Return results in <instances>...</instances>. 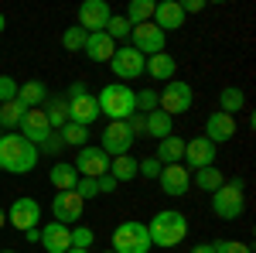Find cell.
Returning a JSON list of instances; mask_svg holds the SVG:
<instances>
[{"label": "cell", "instance_id": "obj_1", "mask_svg": "<svg viewBox=\"0 0 256 253\" xmlns=\"http://www.w3.org/2000/svg\"><path fill=\"white\" fill-rule=\"evenodd\" d=\"M38 164V147L31 140L14 130V134H0V168L7 175H28Z\"/></svg>", "mask_w": 256, "mask_h": 253}, {"label": "cell", "instance_id": "obj_2", "mask_svg": "<svg viewBox=\"0 0 256 253\" xmlns=\"http://www.w3.org/2000/svg\"><path fill=\"white\" fill-rule=\"evenodd\" d=\"M147 226V236H150V246H178L184 236H188V219L174 209H164V212H154Z\"/></svg>", "mask_w": 256, "mask_h": 253}, {"label": "cell", "instance_id": "obj_3", "mask_svg": "<svg viewBox=\"0 0 256 253\" xmlns=\"http://www.w3.org/2000/svg\"><path fill=\"white\" fill-rule=\"evenodd\" d=\"M96 103H99V113L110 117V123H113V120L126 123V120L137 113V93H134L130 86H123V82H110L96 96Z\"/></svg>", "mask_w": 256, "mask_h": 253}, {"label": "cell", "instance_id": "obj_4", "mask_svg": "<svg viewBox=\"0 0 256 253\" xmlns=\"http://www.w3.org/2000/svg\"><path fill=\"white\" fill-rule=\"evenodd\" d=\"M246 209V192H242V181H226L222 188L212 192V212L218 219H226V222H232L239 219Z\"/></svg>", "mask_w": 256, "mask_h": 253}, {"label": "cell", "instance_id": "obj_5", "mask_svg": "<svg viewBox=\"0 0 256 253\" xmlns=\"http://www.w3.org/2000/svg\"><path fill=\"white\" fill-rule=\"evenodd\" d=\"M113 253H150V236L144 222H120L113 229Z\"/></svg>", "mask_w": 256, "mask_h": 253}, {"label": "cell", "instance_id": "obj_6", "mask_svg": "<svg viewBox=\"0 0 256 253\" xmlns=\"http://www.w3.org/2000/svg\"><path fill=\"white\" fill-rule=\"evenodd\" d=\"M192 103H195V89H192L188 82H178V79H171V82L164 86V93H158V110H164L171 120H174L178 113H188Z\"/></svg>", "mask_w": 256, "mask_h": 253}, {"label": "cell", "instance_id": "obj_7", "mask_svg": "<svg viewBox=\"0 0 256 253\" xmlns=\"http://www.w3.org/2000/svg\"><path fill=\"white\" fill-rule=\"evenodd\" d=\"M164 41H168V35L160 31L154 21L130 28V48H137L144 59H150V55H160V52H164Z\"/></svg>", "mask_w": 256, "mask_h": 253}, {"label": "cell", "instance_id": "obj_8", "mask_svg": "<svg viewBox=\"0 0 256 253\" xmlns=\"http://www.w3.org/2000/svg\"><path fill=\"white\" fill-rule=\"evenodd\" d=\"M134 140H137V137L130 134V127H126V123H120V120H113V123H106V130H102V137H99V151H102L106 157L130 154Z\"/></svg>", "mask_w": 256, "mask_h": 253}, {"label": "cell", "instance_id": "obj_9", "mask_svg": "<svg viewBox=\"0 0 256 253\" xmlns=\"http://www.w3.org/2000/svg\"><path fill=\"white\" fill-rule=\"evenodd\" d=\"M144 55H140L137 48H130V45H123V48H116L113 52V59H110V69H113V76L116 79H140L144 76Z\"/></svg>", "mask_w": 256, "mask_h": 253}, {"label": "cell", "instance_id": "obj_10", "mask_svg": "<svg viewBox=\"0 0 256 253\" xmlns=\"http://www.w3.org/2000/svg\"><path fill=\"white\" fill-rule=\"evenodd\" d=\"M72 168L79 171V178H102V175H110V157L102 154L99 147H89L86 144V147H79Z\"/></svg>", "mask_w": 256, "mask_h": 253}, {"label": "cell", "instance_id": "obj_11", "mask_svg": "<svg viewBox=\"0 0 256 253\" xmlns=\"http://www.w3.org/2000/svg\"><path fill=\"white\" fill-rule=\"evenodd\" d=\"M18 127H20V137L31 140L34 147L52 137V123H48V117H44V106H38V110H24V117H20Z\"/></svg>", "mask_w": 256, "mask_h": 253}, {"label": "cell", "instance_id": "obj_12", "mask_svg": "<svg viewBox=\"0 0 256 253\" xmlns=\"http://www.w3.org/2000/svg\"><path fill=\"white\" fill-rule=\"evenodd\" d=\"M110 18H113V11H110L106 0H86V4L79 7V28L86 31V35L102 31V28L110 24Z\"/></svg>", "mask_w": 256, "mask_h": 253}, {"label": "cell", "instance_id": "obj_13", "mask_svg": "<svg viewBox=\"0 0 256 253\" xmlns=\"http://www.w3.org/2000/svg\"><path fill=\"white\" fill-rule=\"evenodd\" d=\"M158 181H160V188H164V195L181 198V195H188V188H192V171L184 164H164Z\"/></svg>", "mask_w": 256, "mask_h": 253}, {"label": "cell", "instance_id": "obj_14", "mask_svg": "<svg viewBox=\"0 0 256 253\" xmlns=\"http://www.w3.org/2000/svg\"><path fill=\"white\" fill-rule=\"evenodd\" d=\"M38 219H41V205L34 202V198H18V202L7 209V222H10L14 229H20V233L34 229Z\"/></svg>", "mask_w": 256, "mask_h": 253}, {"label": "cell", "instance_id": "obj_15", "mask_svg": "<svg viewBox=\"0 0 256 253\" xmlns=\"http://www.w3.org/2000/svg\"><path fill=\"white\" fill-rule=\"evenodd\" d=\"M212 161H216V144H212V140L195 137V140L184 144V168H188V171H202V168H208Z\"/></svg>", "mask_w": 256, "mask_h": 253}, {"label": "cell", "instance_id": "obj_16", "mask_svg": "<svg viewBox=\"0 0 256 253\" xmlns=\"http://www.w3.org/2000/svg\"><path fill=\"white\" fill-rule=\"evenodd\" d=\"M82 209H86V202H82L76 192H58L52 198V212H55V222L62 226H68V222H79L82 219Z\"/></svg>", "mask_w": 256, "mask_h": 253}, {"label": "cell", "instance_id": "obj_17", "mask_svg": "<svg viewBox=\"0 0 256 253\" xmlns=\"http://www.w3.org/2000/svg\"><path fill=\"white\" fill-rule=\"evenodd\" d=\"M236 137V117H229V113H222V110H216V113H208V120H205V140H212V144H226V140H232Z\"/></svg>", "mask_w": 256, "mask_h": 253}, {"label": "cell", "instance_id": "obj_18", "mask_svg": "<svg viewBox=\"0 0 256 253\" xmlns=\"http://www.w3.org/2000/svg\"><path fill=\"white\" fill-rule=\"evenodd\" d=\"M68 103V123H79V127H89L92 120H99V103L92 93H82V96L65 99Z\"/></svg>", "mask_w": 256, "mask_h": 253}, {"label": "cell", "instance_id": "obj_19", "mask_svg": "<svg viewBox=\"0 0 256 253\" xmlns=\"http://www.w3.org/2000/svg\"><path fill=\"white\" fill-rule=\"evenodd\" d=\"M41 243H44V253H68L72 250V229L52 219V222L41 229Z\"/></svg>", "mask_w": 256, "mask_h": 253}, {"label": "cell", "instance_id": "obj_20", "mask_svg": "<svg viewBox=\"0 0 256 253\" xmlns=\"http://www.w3.org/2000/svg\"><path fill=\"white\" fill-rule=\"evenodd\" d=\"M154 24H158L160 31L168 35V31H178V28H184V14H181V7H178V0H160L154 4Z\"/></svg>", "mask_w": 256, "mask_h": 253}, {"label": "cell", "instance_id": "obj_21", "mask_svg": "<svg viewBox=\"0 0 256 253\" xmlns=\"http://www.w3.org/2000/svg\"><path fill=\"white\" fill-rule=\"evenodd\" d=\"M144 72L154 79V82H171L174 79V72H178V62H174V55H150V59L144 62Z\"/></svg>", "mask_w": 256, "mask_h": 253}, {"label": "cell", "instance_id": "obj_22", "mask_svg": "<svg viewBox=\"0 0 256 253\" xmlns=\"http://www.w3.org/2000/svg\"><path fill=\"white\" fill-rule=\"evenodd\" d=\"M82 52H86L92 62H110V59H113V52H116V41L110 38L106 31H96V35L86 38V48H82Z\"/></svg>", "mask_w": 256, "mask_h": 253}, {"label": "cell", "instance_id": "obj_23", "mask_svg": "<svg viewBox=\"0 0 256 253\" xmlns=\"http://www.w3.org/2000/svg\"><path fill=\"white\" fill-rule=\"evenodd\" d=\"M44 82L41 79H28V82H20L18 86V103L24 106V110H38V106H44Z\"/></svg>", "mask_w": 256, "mask_h": 253}, {"label": "cell", "instance_id": "obj_24", "mask_svg": "<svg viewBox=\"0 0 256 253\" xmlns=\"http://www.w3.org/2000/svg\"><path fill=\"white\" fill-rule=\"evenodd\" d=\"M154 157H158L160 164H181L184 161V140L181 137H164V140H158V151H154Z\"/></svg>", "mask_w": 256, "mask_h": 253}, {"label": "cell", "instance_id": "obj_25", "mask_svg": "<svg viewBox=\"0 0 256 253\" xmlns=\"http://www.w3.org/2000/svg\"><path fill=\"white\" fill-rule=\"evenodd\" d=\"M110 178L113 181H134L137 178V157L130 154H120V157H110Z\"/></svg>", "mask_w": 256, "mask_h": 253}, {"label": "cell", "instance_id": "obj_26", "mask_svg": "<svg viewBox=\"0 0 256 253\" xmlns=\"http://www.w3.org/2000/svg\"><path fill=\"white\" fill-rule=\"evenodd\" d=\"M48 178H52V185H55L58 192H76V185H79V171H76L72 164H55Z\"/></svg>", "mask_w": 256, "mask_h": 253}, {"label": "cell", "instance_id": "obj_27", "mask_svg": "<svg viewBox=\"0 0 256 253\" xmlns=\"http://www.w3.org/2000/svg\"><path fill=\"white\" fill-rule=\"evenodd\" d=\"M123 18H126V24H130V28H137V24H147V21L154 18V0H130Z\"/></svg>", "mask_w": 256, "mask_h": 253}, {"label": "cell", "instance_id": "obj_28", "mask_svg": "<svg viewBox=\"0 0 256 253\" xmlns=\"http://www.w3.org/2000/svg\"><path fill=\"white\" fill-rule=\"evenodd\" d=\"M147 134L164 140V137L174 134V123H171V117H168L164 110H154V113H147Z\"/></svg>", "mask_w": 256, "mask_h": 253}, {"label": "cell", "instance_id": "obj_29", "mask_svg": "<svg viewBox=\"0 0 256 253\" xmlns=\"http://www.w3.org/2000/svg\"><path fill=\"white\" fill-rule=\"evenodd\" d=\"M242 106H246V93H242L239 86H226V89L218 93V110H222V113L232 117V113L242 110Z\"/></svg>", "mask_w": 256, "mask_h": 253}, {"label": "cell", "instance_id": "obj_30", "mask_svg": "<svg viewBox=\"0 0 256 253\" xmlns=\"http://www.w3.org/2000/svg\"><path fill=\"white\" fill-rule=\"evenodd\" d=\"M192 185H198L202 192H216V188H222L226 185V178H222V171L218 168H202V171H195V178H192Z\"/></svg>", "mask_w": 256, "mask_h": 253}, {"label": "cell", "instance_id": "obj_31", "mask_svg": "<svg viewBox=\"0 0 256 253\" xmlns=\"http://www.w3.org/2000/svg\"><path fill=\"white\" fill-rule=\"evenodd\" d=\"M62 147H86L89 140V127H79V123H65L62 127Z\"/></svg>", "mask_w": 256, "mask_h": 253}, {"label": "cell", "instance_id": "obj_32", "mask_svg": "<svg viewBox=\"0 0 256 253\" xmlns=\"http://www.w3.org/2000/svg\"><path fill=\"white\" fill-rule=\"evenodd\" d=\"M20 117H24V106H20L18 99H10V103H0V127H14V130H18Z\"/></svg>", "mask_w": 256, "mask_h": 253}, {"label": "cell", "instance_id": "obj_33", "mask_svg": "<svg viewBox=\"0 0 256 253\" xmlns=\"http://www.w3.org/2000/svg\"><path fill=\"white\" fill-rule=\"evenodd\" d=\"M44 117L52 123V130H55V127H65V123H68V103H65V99H52L48 110H44Z\"/></svg>", "mask_w": 256, "mask_h": 253}, {"label": "cell", "instance_id": "obj_34", "mask_svg": "<svg viewBox=\"0 0 256 253\" xmlns=\"http://www.w3.org/2000/svg\"><path fill=\"white\" fill-rule=\"evenodd\" d=\"M86 38H89V35L82 31L79 24H76V28H65V35H62V48H65V52H82V48H86Z\"/></svg>", "mask_w": 256, "mask_h": 253}, {"label": "cell", "instance_id": "obj_35", "mask_svg": "<svg viewBox=\"0 0 256 253\" xmlns=\"http://www.w3.org/2000/svg\"><path fill=\"white\" fill-rule=\"evenodd\" d=\"M102 31H106V35H110L113 41H123V38H130V24H126V18H116V14L110 18V24H106Z\"/></svg>", "mask_w": 256, "mask_h": 253}, {"label": "cell", "instance_id": "obj_36", "mask_svg": "<svg viewBox=\"0 0 256 253\" xmlns=\"http://www.w3.org/2000/svg\"><path fill=\"white\" fill-rule=\"evenodd\" d=\"M154 110H158V93H154V89H140L137 93V113L147 117V113H154Z\"/></svg>", "mask_w": 256, "mask_h": 253}, {"label": "cell", "instance_id": "obj_37", "mask_svg": "<svg viewBox=\"0 0 256 253\" xmlns=\"http://www.w3.org/2000/svg\"><path fill=\"white\" fill-rule=\"evenodd\" d=\"M212 246H216V253H253L250 243H239V239H216Z\"/></svg>", "mask_w": 256, "mask_h": 253}, {"label": "cell", "instance_id": "obj_38", "mask_svg": "<svg viewBox=\"0 0 256 253\" xmlns=\"http://www.w3.org/2000/svg\"><path fill=\"white\" fill-rule=\"evenodd\" d=\"M72 246L89 250V246H92V229H89V226H72Z\"/></svg>", "mask_w": 256, "mask_h": 253}, {"label": "cell", "instance_id": "obj_39", "mask_svg": "<svg viewBox=\"0 0 256 253\" xmlns=\"http://www.w3.org/2000/svg\"><path fill=\"white\" fill-rule=\"evenodd\" d=\"M160 164L158 157H144V161H137V175H144V178H158L160 175Z\"/></svg>", "mask_w": 256, "mask_h": 253}, {"label": "cell", "instance_id": "obj_40", "mask_svg": "<svg viewBox=\"0 0 256 253\" xmlns=\"http://www.w3.org/2000/svg\"><path fill=\"white\" fill-rule=\"evenodd\" d=\"M76 195H79L82 202H86V198H96V195H99L96 178H79V185H76Z\"/></svg>", "mask_w": 256, "mask_h": 253}, {"label": "cell", "instance_id": "obj_41", "mask_svg": "<svg viewBox=\"0 0 256 253\" xmlns=\"http://www.w3.org/2000/svg\"><path fill=\"white\" fill-rule=\"evenodd\" d=\"M18 86L10 76H0V103H10V99H18Z\"/></svg>", "mask_w": 256, "mask_h": 253}, {"label": "cell", "instance_id": "obj_42", "mask_svg": "<svg viewBox=\"0 0 256 253\" xmlns=\"http://www.w3.org/2000/svg\"><path fill=\"white\" fill-rule=\"evenodd\" d=\"M126 127H130V134H134V137L147 134V117H144V113H134V117L126 120Z\"/></svg>", "mask_w": 256, "mask_h": 253}, {"label": "cell", "instance_id": "obj_43", "mask_svg": "<svg viewBox=\"0 0 256 253\" xmlns=\"http://www.w3.org/2000/svg\"><path fill=\"white\" fill-rule=\"evenodd\" d=\"M178 7H181V14H198V11H202L205 4H202V0H181Z\"/></svg>", "mask_w": 256, "mask_h": 253}, {"label": "cell", "instance_id": "obj_44", "mask_svg": "<svg viewBox=\"0 0 256 253\" xmlns=\"http://www.w3.org/2000/svg\"><path fill=\"white\" fill-rule=\"evenodd\" d=\"M96 185H99V195H102V192H116V181H113V178H110V175L96 178Z\"/></svg>", "mask_w": 256, "mask_h": 253}, {"label": "cell", "instance_id": "obj_45", "mask_svg": "<svg viewBox=\"0 0 256 253\" xmlns=\"http://www.w3.org/2000/svg\"><path fill=\"white\" fill-rule=\"evenodd\" d=\"M82 93H89V89H86V82H72V89H68V96H65V99H72V96H82Z\"/></svg>", "mask_w": 256, "mask_h": 253}, {"label": "cell", "instance_id": "obj_46", "mask_svg": "<svg viewBox=\"0 0 256 253\" xmlns=\"http://www.w3.org/2000/svg\"><path fill=\"white\" fill-rule=\"evenodd\" d=\"M24 236H28V243H41V229H38V226H34V229H28Z\"/></svg>", "mask_w": 256, "mask_h": 253}, {"label": "cell", "instance_id": "obj_47", "mask_svg": "<svg viewBox=\"0 0 256 253\" xmlns=\"http://www.w3.org/2000/svg\"><path fill=\"white\" fill-rule=\"evenodd\" d=\"M192 253H216V246H212V243H198Z\"/></svg>", "mask_w": 256, "mask_h": 253}, {"label": "cell", "instance_id": "obj_48", "mask_svg": "<svg viewBox=\"0 0 256 253\" xmlns=\"http://www.w3.org/2000/svg\"><path fill=\"white\" fill-rule=\"evenodd\" d=\"M4 226H7V212L0 209V229H4Z\"/></svg>", "mask_w": 256, "mask_h": 253}, {"label": "cell", "instance_id": "obj_49", "mask_svg": "<svg viewBox=\"0 0 256 253\" xmlns=\"http://www.w3.org/2000/svg\"><path fill=\"white\" fill-rule=\"evenodd\" d=\"M4 28H7V18H4V14H0V35H4Z\"/></svg>", "mask_w": 256, "mask_h": 253}, {"label": "cell", "instance_id": "obj_50", "mask_svg": "<svg viewBox=\"0 0 256 253\" xmlns=\"http://www.w3.org/2000/svg\"><path fill=\"white\" fill-rule=\"evenodd\" d=\"M68 253H89V250H79V246H72V250H68Z\"/></svg>", "mask_w": 256, "mask_h": 253}, {"label": "cell", "instance_id": "obj_51", "mask_svg": "<svg viewBox=\"0 0 256 253\" xmlns=\"http://www.w3.org/2000/svg\"><path fill=\"white\" fill-rule=\"evenodd\" d=\"M0 253H18V250H7V246H4V250H0Z\"/></svg>", "mask_w": 256, "mask_h": 253}, {"label": "cell", "instance_id": "obj_52", "mask_svg": "<svg viewBox=\"0 0 256 253\" xmlns=\"http://www.w3.org/2000/svg\"><path fill=\"white\" fill-rule=\"evenodd\" d=\"M102 253H113V250H102Z\"/></svg>", "mask_w": 256, "mask_h": 253}, {"label": "cell", "instance_id": "obj_53", "mask_svg": "<svg viewBox=\"0 0 256 253\" xmlns=\"http://www.w3.org/2000/svg\"><path fill=\"white\" fill-rule=\"evenodd\" d=\"M0 250H4V246H0Z\"/></svg>", "mask_w": 256, "mask_h": 253}]
</instances>
